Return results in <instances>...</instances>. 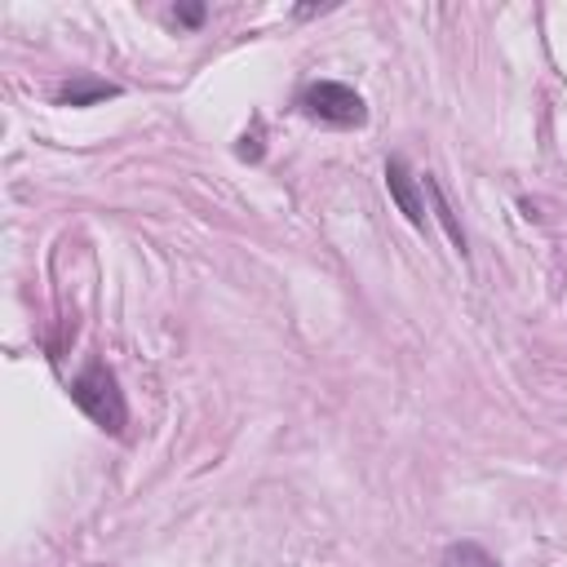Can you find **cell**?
Returning a JSON list of instances; mask_svg holds the SVG:
<instances>
[{"instance_id":"5b68a950","label":"cell","mask_w":567,"mask_h":567,"mask_svg":"<svg viewBox=\"0 0 567 567\" xmlns=\"http://www.w3.org/2000/svg\"><path fill=\"white\" fill-rule=\"evenodd\" d=\"M439 567H501V563H496L478 540H452V545L443 549Z\"/></svg>"},{"instance_id":"6da1fadb","label":"cell","mask_w":567,"mask_h":567,"mask_svg":"<svg viewBox=\"0 0 567 567\" xmlns=\"http://www.w3.org/2000/svg\"><path fill=\"white\" fill-rule=\"evenodd\" d=\"M71 399H75V408H80L97 430H106V434H120L124 421H128L124 390H120L115 372H111L102 359H93L84 372H75V381H71Z\"/></svg>"},{"instance_id":"8992f818","label":"cell","mask_w":567,"mask_h":567,"mask_svg":"<svg viewBox=\"0 0 567 567\" xmlns=\"http://www.w3.org/2000/svg\"><path fill=\"white\" fill-rule=\"evenodd\" d=\"M425 190H430V199H434V217H439V226L447 230V239H452V248L465 257V230H461V221H456V213H452V204L443 199V190H439V182L434 177H425Z\"/></svg>"},{"instance_id":"277c9868","label":"cell","mask_w":567,"mask_h":567,"mask_svg":"<svg viewBox=\"0 0 567 567\" xmlns=\"http://www.w3.org/2000/svg\"><path fill=\"white\" fill-rule=\"evenodd\" d=\"M120 89L115 84H106V80H93V75H75L71 84H62L58 89V106H93V102H106V97H115Z\"/></svg>"},{"instance_id":"7a4b0ae2","label":"cell","mask_w":567,"mask_h":567,"mask_svg":"<svg viewBox=\"0 0 567 567\" xmlns=\"http://www.w3.org/2000/svg\"><path fill=\"white\" fill-rule=\"evenodd\" d=\"M301 111L323 120V124H341V128H359L368 120V106L363 97L350 89V84H337V80H315L301 89Z\"/></svg>"},{"instance_id":"52a82bcc","label":"cell","mask_w":567,"mask_h":567,"mask_svg":"<svg viewBox=\"0 0 567 567\" xmlns=\"http://www.w3.org/2000/svg\"><path fill=\"white\" fill-rule=\"evenodd\" d=\"M177 22H186V27L204 22V4H177Z\"/></svg>"},{"instance_id":"3957f363","label":"cell","mask_w":567,"mask_h":567,"mask_svg":"<svg viewBox=\"0 0 567 567\" xmlns=\"http://www.w3.org/2000/svg\"><path fill=\"white\" fill-rule=\"evenodd\" d=\"M385 190H390V199L399 204V213H403L416 230H425L430 213H425V199H421V190H416V182H412V173H408L403 159H390V164H385Z\"/></svg>"}]
</instances>
